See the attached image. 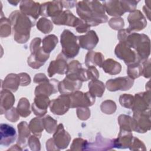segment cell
<instances>
[{
	"instance_id": "6da1fadb",
	"label": "cell",
	"mask_w": 151,
	"mask_h": 151,
	"mask_svg": "<svg viewBox=\"0 0 151 151\" xmlns=\"http://www.w3.org/2000/svg\"><path fill=\"white\" fill-rule=\"evenodd\" d=\"M79 2L77 5L78 15L90 26H96L100 23L107 21V17L104 15V8L99 2Z\"/></svg>"
},
{
	"instance_id": "7a4b0ae2",
	"label": "cell",
	"mask_w": 151,
	"mask_h": 151,
	"mask_svg": "<svg viewBox=\"0 0 151 151\" xmlns=\"http://www.w3.org/2000/svg\"><path fill=\"white\" fill-rule=\"evenodd\" d=\"M9 19L15 41L18 43L25 42L29 39L31 27L34 26L32 21L25 14L18 11L12 12Z\"/></svg>"
},
{
	"instance_id": "3957f363",
	"label": "cell",
	"mask_w": 151,
	"mask_h": 151,
	"mask_svg": "<svg viewBox=\"0 0 151 151\" xmlns=\"http://www.w3.org/2000/svg\"><path fill=\"white\" fill-rule=\"evenodd\" d=\"M41 39L36 38L31 41L30 48L31 55L28 59V64L34 68H40L49 58V54L46 53L42 48L40 47Z\"/></svg>"
},
{
	"instance_id": "277c9868",
	"label": "cell",
	"mask_w": 151,
	"mask_h": 151,
	"mask_svg": "<svg viewBox=\"0 0 151 151\" xmlns=\"http://www.w3.org/2000/svg\"><path fill=\"white\" fill-rule=\"evenodd\" d=\"M77 39V37L67 29H65L61 35L62 52L68 58H73L78 53L79 45Z\"/></svg>"
},
{
	"instance_id": "5b68a950",
	"label": "cell",
	"mask_w": 151,
	"mask_h": 151,
	"mask_svg": "<svg viewBox=\"0 0 151 151\" xmlns=\"http://www.w3.org/2000/svg\"><path fill=\"white\" fill-rule=\"evenodd\" d=\"M70 107L78 106L86 107L91 106L95 101V97L92 96L90 92L83 93L76 91L70 95Z\"/></svg>"
},
{
	"instance_id": "8992f818",
	"label": "cell",
	"mask_w": 151,
	"mask_h": 151,
	"mask_svg": "<svg viewBox=\"0 0 151 151\" xmlns=\"http://www.w3.org/2000/svg\"><path fill=\"white\" fill-rule=\"evenodd\" d=\"M115 54L118 58L124 60L126 64L134 62L136 59L137 60H139V57H136L134 52L131 50L130 47L123 41H121L116 46Z\"/></svg>"
},
{
	"instance_id": "52a82bcc",
	"label": "cell",
	"mask_w": 151,
	"mask_h": 151,
	"mask_svg": "<svg viewBox=\"0 0 151 151\" xmlns=\"http://www.w3.org/2000/svg\"><path fill=\"white\" fill-rule=\"evenodd\" d=\"M70 107V99L68 94H62L51 101L50 103V110L55 114L61 115L67 112Z\"/></svg>"
},
{
	"instance_id": "ba28073f",
	"label": "cell",
	"mask_w": 151,
	"mask_h": 151,
	"mask_svg": "<svg viewBox=\"0 0 151 151\" xmlns=\"http://www.w3.org/2000/svg\"><path fill=\"white\" fill-rule=\"evenodd\" d=\"M0 130V144L1 146H8L15 140L17 133L15 129L12 126L5 123H1Z\"/></svg>"
},
{
	"instance_id": "9c48e42d",
	"label": "cell",
	"mask_w": 151,
	"mask_h": 151,
	"mask_svg": "<svg viewBox=\"0 0 151 151\" xmlns=\"http://www.w3.org/2000/svg\"><path fill=\"white\" fill-rule=\"evenodd\" d=\"M133 84V80L127 77H119L111 79L106 82V86L109 90L113 91L116 90H127Z\"/></svg>"
},
{
	"instance_id": "30bf717a",
	"label": "cell",
	"mask_w": 151,
	"mask_h": 151,
	"mask_svg": "<svg viewBox=\"0 0 151 151\" xmlns=\"http://www.w3.org/2000/svg\"><path fill=\"white\" fill-rule=\"evenodd\" d=\"M53 139H52L54 144L55 145L57 148L59 149H64L67 147L70 140V136L69 134L64 129L62 124H60L54 134Z\"/></svg>"
},
{
	"instance_id": "8fae6325",
	"label": "cell",
	"mask_w": 151,
	"mask_h": 151,
	"mask_svg": "<svg viewBox=\"0 0 151 151\" xmlns=\"http://www.w3.org/2000/svg\"><path fill=\"white\" fill-rule=\"evenodd\" d=\"M50 104L47 96L43 94L37 95L32 105V110L35 115L42 116L47 112V109Z\"/></svg>"
},
{
	"instance_id": "7c38bea8",
	"label": "cell",
	"mask_w": 151,
	"mask_h": 151,
	"mask_svg": "<svg viewBox=\"0 0 151 151\" xmlns=\"http://www.w3.org/2000/svg\"><path fill=\"white\" fill-rule=\"evenodd\" d=\"M77 38L79 41L80 47L87 50L94 48L99 41L97 35L94 31H90L85 35L78 36Z\"/></svg>"
},
{
	"instance_id": "4fadbf2b",
	"label": "cell",
	"mask_w": 151,
	"mask_h": 151,
	"mask_svg": "<svg viewBox=\"0 0 151 151\" xmlns=\"http://www.w3.org/2000/svg\"><path fill=\"white\" fill-rule=\"evenodd\" d=\"M58 81L57 80L52 79L50 81L48 80L44 84H40L35 88V95L43 94L46 96H50L51 94L57 92V87H58Z\"/></svg>"
},
{
	"instance_id": "5bb4252c",
	"label": "cell",
	"mask_w": 151,
	"mask_h": 151,
	"mask_svg": "<svg viewBox=\"0 0 151 151\" xmlns=\"http://www.w3.org/2000/svg\"><path fill=\"white\" fill-rule=\"evenodd\" d=\"M67 67L66 61L63 60V58H60V57L58 55L57 60L56 61H52L51 62L49 65V68L48 69V75L50 77H52L55 73L60 74L66 73Z\"/></svg>"
},
{
	"instance_id": "9a60e30c",
	"label": "cell",
	"mask_w": 151,
	"mask_h": 151,
	"mask_svg": "<svg viewBox=\"0 0 151 151\" xmlns=\"http://www.w3.org/2000/svg\"><path fill=\"white\" fill-rule=\"evenodd\" d=\"M15 102V97L6 89L1 91V114H2L9 109H11Z\"/></svg>"
},
{
	"instance_id": "2e32d148",
	"label": "cell",
	"mask_w": 151,
	"mask_h": 151,
	"mask_svg": "<svg viewBox=\"0 0 151 151\" xmlns=\"http://www.w3.org/2000/svg\"><path fill=\"white\" fill-rule=\"evenodd\" d=\"M19 84V76L15 74H9L5 78L2 84V88L15 92Z\"/></svg>"
},
{
	"instance_id": "e0dca14e",
	"label": "cell",
	"mask_w": 151,
	"mask_h": 151,
	"mask_svg": "<svg viewBox=\"0 0 151 151\" xmlns=\"http://www.w3.org/2000/svg\"><path fill=\"white\" fill-rule=\"evenodd\" d=\"M20 9L23 14L28 15H30L36 19L39 16V12L33 10H40L39 4L34 2H32V4H29V1H22L20 5Z\"/></svg>"
},
{
	"instance_id": "ac0fdd59",
	"label": "cell",
	"mask_w": 151,
	"mask_h": 151,
	"mask_svg": "<svg viewBox=\"0 0 151 151\" xmlns=\"http://www.w3.org/2000/svg\"><path fill=\"white\" fill-rule=\"evenodd\" d=\"M19 136L17 143L21 146H25L27 143L28 137L29 135V130L26 122H21L18 124Z\"/></svg>"
},
{
	"instance_id": "d6986e66",
	"label": "cell",
	"mask_w": 151,
	"mask_h": 151,
	"mask_svg": "<svg viewBox=\"0 0 151 151\" xmlns=\"http://www.w3.org/2000/svg\"><path fill=\"white\" fill-rule=\"evenodd\" d=\"M103 61V55L99 52H94V51H89L86 57V64L87 67L92 66V65H99L101 67Z\"/></svg>"
},
{
	"instance_id": "ffe728a7",
	"label": "cell",
	"mask_w": 151,
	"mask_h": 151,
	"mask_svg": "<svg viewBox=\"0 0 151 151\" xmlns=\"http://www.w3.org/2000/svg\"><path fill=\"white\" fill-rule=\"evenodd\" d=\"M102 66L104 71L110 74H118L121 70L120 64L112 59H108L105 61Z\"/></svg>"
},
{
	"instance_id": "44dd1931",
	"label": "cell",
	"mask_w": 151,
	"mask_h": 151,
	"mask_svg": "<svg viewBox=\"0 0 151 151\" xmlns=\"http://www.w3.org/2000/svg\"><path fill=\"white\" fill-rule=\"evenodd\" d=\"M90 94L94 97H101L104 91V84L99 80H93L88 84Z\"/></svg>"
},
{
	"instance_id": "7402d4cb",
	"label": "cell",
	"mask_w": 151,
	"mask_h": 151,
	"mask_svg": "<svg viewBox=\"0 0 151 151\" xmlns=\"http://www.w3.org/2000/svg\"><path fill=\"white\" fill-rule=\"evenodd\" d=\"M58 42V38L54 35H49L42 40V49L45 52L49 54Z\"/></svg>"
},
{
	"instance_id": "603a6c76",
	"label": "cell",
	"mask_w": 151,
	"mask_h": 151,
	"mask_svg": "<svg viewBox=\"0 0 151 151\" xmlns=\"http://www.w3.org/2000/svg\"><path fill=\"white\" fill-rule=\"evenodd\" d=\"M43 124L44 123L42 119L35 117V119L31 120L29 126L32 133H34L35 135L40 137L41 136V132L43 130V127H44Z\"/></svg>"
},
{
	"instance_id": "cb8c5ba5",
	"label": "cell",
	"mask_w": 151,
	"mask_h": 151,
	"mask_svg": "<svg viewBox=\"0 0 151 151\" xmlns=\"http://www.w3.org/2000/svg\"><path fill=\"white\" fill-rule=\"evenodd\" d=\"M29 103L26 98H21L17 106V111L22 117H27L31 113L29 110Z\"/></svg>"
},
{
	"instance_id": "d4e9b609",
	"label": "cell",
	"mask_w": 151,
	"mask_h": 151,
	"mask_svg": "<svg viewBox=\"0 0 151 151\" xmlns=\"http://www.w3.org/2000/svg\"><path fill=\"white\" fill-rule=\"evenodd\" d=\"M11 21L5 17L1 18L0 33L1 37H6L11 34Z\"/></svg>"
},
{
	"instance_id": "484cf974",
	"label": "cell",
	"mask_w": 151,
	"mask_h": 151,
	"mask_svg": "<svg viewBox=\"0 0 151 151\" xmlns=\"http://www.w3.org/2000/svg\"><path fill=\"white\" fill-rule=\"evenodd\" d=\"M52 27L51 22L45 18H41L37 22L38 29L45 34L50 32L52 29Z\"/></svg>"
},
{
	"instance_id": "4316f807",
	"label": "cell",
	"mask_w": 151,
	"mask_h": 151,
	"mask_svg": "<svg viewBox=\"0 0 151 151\" xmlns=\"http://www.w3.org/2000/svg\"><path fill=\"white\" fill-rule=\"evenodd\" d=\"M42 120L44 126L48 133H51L55 130L57 123L56 120L52 119L50 116H45L44 119H42Z\"/></svg>"
},
{
	"instance_id": "83f0119b",
	"label": "cell",
	"mask_w": 151,
	"mask_h": 151,
	"mask_svg": "<svg viewBox=\"0 0 151 151\" xmlns=\"http://www.w3.org/2000/svg\"><path fill=\"white\" fill-rule=\"evenodd\" d=\"M88 146V143L87 140H84L82 139L77 138L73 140L71 145V149L72 150H86Z\"/></svg>"
},
{
	"instance_id": "f1b7e54d",
	"label": "cell",
	"mask_w": 151,
	"mask_h": 151,
	"mask_svg": "<svg viewBox=\"0 0 151 151\" xmlns=\"http://www.w3.org/2000/svg\"><path fill=\"white\" fill-rule=\"evenodd\" d=\"M5 117L6 119L11 122H16L19 119L18 114L15 108L12 107L9 111L5 112Z\"/></svg>"
},
{
	"instance_id": "f546056e",
	"label": "cell",
	"mask_w": 151,
	"mask_h": 151,
	"mask_svg": "<svg viewBox=\"0 0 151 151\" xmlns=\"http://www.w3.org/2000/svg\"><path fill=\"white\" fill-rule=\"evenodd\" d=\"M28 143L31 150H40V143L39 142L38 139L35 137V136H31V137L29 139Z\"/></svg>"
},
{
	"instance_id": "4dcf8cb0",
	"label": "cell",
	"mask_w": 151,
	"mask_h": 151,
	"mask_svg": "<svg viewBox=\"0 0 151 151\" xmlns=\"http://www.w3.org/2000/svg\"><path fill=\"white\" fill-rule=\"evenodd\" d=\"M88 67H89L88 70H87L88 79H91L93 80L97 79L99 76L97 70L94 67H93V66H90Z\"/></svg>"
}]
</instances>
